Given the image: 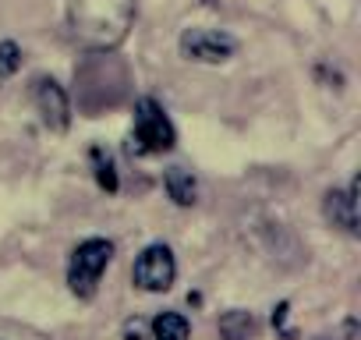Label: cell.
Wrapping results in <instances>:
<instances>
[{
  "mask_svg": "<svg viewBox=\"0 0 361 340\" xmlns=\"http://www.w3.org/2000/svg\"><path fill=\"white\" fill-rule=\"evenodd\" d=\"M163 181H166V192H170V199H173L177 206H195L199 188H195L192 170H185V166H170Z\"/></svg>",
  "mask_w": 361,
  "mask_h": 340,
  "instance_id": "cell-8",
  "label": "cell"
},
{
  "mask_svg": "<svg viewBox=\"0 0 361 340\" xmlns=\"http://www.w3.org/2000/svg\"><path fill=\"white\" fill-rule=\"evenodd\" d=\"M114 259V245L103 238H89L71 252V266H68V287L75 298H96L99 291V277Z\"/></svg>",
  "mask_w": 361,
  "mask_h": 340,
  "instance_id": "cell-2",
  "label": "cell"
},
{
  "mask_svg": "<svg viewBox=\"0 0 361 340\" xmlns=\"http://www.w3.org/2000/svg\"><path fill=\"white\" fill-rule=\"evenodd\" d=\"M92 166H96V181H99V188L117 192V170H114V163L103 156V149H92Z\"/></svg>",
  "mask_w": 361,
  "mask_h": 340,
  "instance_id": "cell-11",
  "label": "cell"
},
{
  "mask_svg": "<svg viewBox=\"0 0 361 340\" xmlns=\"http://www.w3.org/2000/svg\"><path fill=\"white\" fill-rule=\"evenodd\" d=\"M177 142V131L170 124V117L163 114V107L156 99H138L135 103V131H131V152L145 156V152H170Z\"/></svg>",
  "mask_w": 361,
  "mask_h": 340,
  "instance_id": "cell-3",
  "label": "cell"
},
{
  "mask_svg": "<svg viewBox=\"0 0 361 340\" xmlns=\"http://www.w3.org/2000/svg\"><path fill=\"white\" fill-rule=\"evenodd\" d=\"M149 329H152V340H188V333H192L188 319L180 312H159Z\"/></svg>",
  "mask_w": 361,
  "mask_h": 340,
  "instance_id": "cell-10",
  "label": "cell"
},
{
  "mask_svg": "<svg viewBox=\"0 0 361 340\" xmlns=\"http://www.w3.org/2000/svg\"><path fill=\"white\" fill-rule=\"evenodd\" d=\"M234 50L238 43L216 29H185V36H180V54L199 64H224L234 57Z\"/></svg>",
  "mask_w": 361,
  "mask_h": 340,
  "instance_id": "cell-5",
  "label": "cell"
},
{
  "mask_svg": "<svg viewBox=\"0 0 361 340\" xmlns=\"http://www.w3.org/2000/svg\"><path fill=\"white\" fill-rule=\"evenodd\" d=\"M173 277H177V262H173V252H170L166 245H149V248L135 259V266H131L135 287H142V291H149V294L170 291Z\"/></svg>",
  "mask_w": 361,
  "mask_h": 340,
  "instance_id": "cell-4",
  "label": "cell"
},
{
  "mask_svg": "<svg viewBox=\"0 0 361 340\" xmlns=\"http://www.w3.org/2000/svg\"><path fill=\"white\" fill-rule=\"evenodd\" d=\"M124 340H149V326L142 319H128L124 322Z\"/></svg>",
  "mask_w": 361,
  "mask_h": 340,
  "instance_id": "cell-13",
  "label": "cell"
},
{
  "mask_svg": "<svg viewBox=\"0 0 361 340\" xmlns=\"http://www.w3.org/2000/svg\"><path fill=\"white\" fill-rule=\"evenodd\" d=\"M220 336L224 340H255V319L252 312H241V308H231L220 315Z\"/></svg>",
  "mask_w": 361,
  "mask_h": 340,
  "instance_id": "cell-9",
  "label": "cell"
},
{
  "mask_svg": "<svg viewBox=\"0 0 361 340\" xmlns=\"http://www.w3.org/2000/svg\"><path fill=\"white\" fill-rule=\"evenodd\" d=\"M135 25V0H68V29L92 54L117 50Z\"/></svg>",
  "mask_w": 361,
  "mask_h": 340,
  "instance_id": "cell-1",
  "label": "cell"
},
{
  "mask_svg": "<svg viewBox=\"0 0 361 340\" xmlns=\"http://www.w3.org/2000/svg\"><path fill=\"white\" fill-rule=\"evenodd\" d=\"M18 64H22V50H18V43L4 40V43H0V78H11V75L18 71Z\"/></svg>",
  "mask_w": 361,
  "mask_h": 340,
  "instance_id": "cell-12",
  "label": "cell"
},
{
  "mask_svg": "<svg viewBox=\"0 0 361 340\" xmlns=\"http://www.w3.org/2000/svg\"><path fill=\"white\" fill-rule=\"evenodd\" d=\"M322 213L333 227H340L343 234L357 238V181H350L347 192L340 188H329L326 199H322Z\"/></svg>",
  "mask_w": 361,
  "mask_h": 340,
  "instance_id": "cell-7",
  "label": "cell"
},
{
  "mask_svg": "<svg viewBox=\"0 0 361 340\" xmlns=\"http://www.w3.org/2000/svg\"><path fill=\"white\" fill-rule=\"evenodd\" d=\"M32 103H36V110H39V117H43V124L50 131H68V124H71V103H68V92L54 78L43 75V78L32 82Z\"/></svg>",
  "mask_w": 361,
  "mask_h": 340,
  "instance_id": "cell-6",
  "label": "cell"
}]
</instances>
